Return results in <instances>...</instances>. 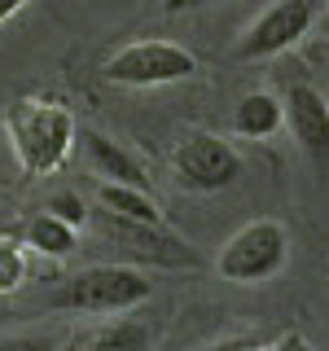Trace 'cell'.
<instances>
[{
	"instance_id": "obj_1",
	"label": "cell",
	"mask_w": 329,
	"mask_h": 351,
	"mask_svg": "<svg viewBox=\"0 0 329 351\" xmlns=\"http://www.w3.org/2000/svg\"><path fill=\"white\" fill-rule=\"evenodd\" d=\"M5 136L18 167L36 180V176H53L66 162L71 145L80 141V123L62 97L27 93L5 110Z\"/></svg>"
},
{
	"instance_id": "obj_2",
	"label": "cell",
	"mask_w": 329,
	"mask_h": 351,
	"mask_svg": "<svg viewBox=\"0 0 329 351\" xmlns=\"http://www.w3.org/2000/svg\"><path fill=\"white\" fill-rule=\"evenodd\" d=\"M154 294V281L127 263H88L71 272L58 290L49 294V307L58 312H84V316H110V312H132Z\"/></svg>"
},
{
	"instance_id": "obj_3",
	"label": "cell",
	"mask_w": 329,
	"mask_h": 351,
	"mask_svg": "<svg viewBox=\"0 0 329 351\" xmlns=\"http://www.w3.org/2000/svg\"><path fill=\"white\" fill-rule=\"evenodd\" d=\"M285 255H290V233L281 219H250L219 246L215 272L233 285H259L285 268Z\"/></svg>"
},
{
	"instance_id": "obj_4",
	"label": "cell",
	"mask_w": 329,
	"mask_h": 351,
	"mask_svg": "<svg viewBox=\"0 0 329 351\" xmlns=\"http://www.w3.org/2000/svg\"><path fill=\"white\" fill-rule=\"evenodd\" d=\"M197 71V58L175 40H136L123 44L119 53H110L101 75L110 84L123 88H162V84H180Z\"/></svg>"
},
{
	"instance_id": "obj_5",
	"label": "cell",
	"mask_w": 329,
	"mask_h": 351,
	"mask_svg": "<svg viewBox=\"0 0 329 351\" xmlns=\"http://www.w3.org/2000/svg\"><path fill=\"white\" fill-rule=\"evenodd\" d=\"M171 171L189 193H219L241 176V158L224 136L193 128V132H184V136L175 141Z\"/></svg>"
},
{
	"instance_id": "obj_6",
	"label": "cell",
	"mask_w": 329,
	"mask_h": 351,
	"mask_svg": "<svg viewBox=\"0 0 329 351\" xmlns=\"http://www.w3.org/2000/svg\"><path fill=\"white\" fill-rule=\"evenodd\" d=\"M316 22V5L312 0H272L263 14L241 31L237 40V58L241 62H259V58H277V53L294 49Z\"/></svg>"
},
{
	"instance_id": "obj_7",
	"label": "cell",
	"mask_w": 329,
	"mask_h": 351,
	"mask_svg": "<svg viewBox=\"0 0 329 351\" xmlns=\"http://www.w3.org/2000/svg\"><path fill=\"white\" fill-rule=\"evenodd\" d=\"M88 219L97 224V233L110 237V241H123L127 250H136L141 259H154V263H167V268H193V263H202L197 259V250L189 246L184 237H175L167 224H141V219H119V215H110V211H88Z\"/></svg>"
},
{
	"instance_id": "obj_8",
	"label": "cell",
	"mask_w": 329,
	"mask_h": 351,
	"mask_svg": "<svg viewBox=\"0 0 329 351\" xmlns=\"http://www.w3.org/2000/svg\"><path fill=\"white\" fill-rule=\"evenodd\" d=\"M281 101H285V128H290V136L299 141L307 162L321 176H329V101H325V93L294 80V84H285Z\"/></svg>"
},
{
	"instance_id": "obj_9",
	"label": "cell",
	"mask_w": 329,
	"mask_h": 351,
	"mask_svg": "<svg viewBox=\"0 0 329 351\" xmlns=\"http://www.w3.org/2000/svg\"><path fill=\"white\" fill-rule=\"evenodd\" d=\"M62 351H154V329L145 321H136V316L119 312V321L66 334Z\"/></svg>"
},
{
	"instance_id": "obj_10",
	"label": "cell",
	"mask_w": 329,
	"mask_h": 351,
	"mask_svg": "<svg viewBox=\"0 0 329 351\" xmlns=\"http://www.w3.org/2000/svg\"><path fill=\"white\" fill-rule=\"evenodd\" d=\"M80 141H84V154H88V162H93V171L101 176V180L149 189V176H145V167H141V158L132 149H123L119 141H110L106 132H97V128H84Z\"/></svg>"
},
{
	"instance_id": "obj_11",
	"label": "cell",
	"mask_w": 329,
	"mask_h": 351,
	"mask_svg": "<svg viewBox=\"0 0 329 351\" xmlns=\"http://www.w3.org/2000/svg\"><path fill=\"white\" fill-rule=\"evenodd\" d=\"M22 241H27V250L31 255H40V259H66L75 246H80V228L75 224H66V219H58L53 211H40L36 215H27L22 219Z\"/></svg>"
},
{
	"instance_id": "obj_12",
	"label": "cell",
	"mask_w": 329,
	"mask_h": 351,
	"mask_svg": "<svg viewBox=\"0 0 329 351\" xmlns=\"http://www.w3.org/2000/svg\"><path fill=\"white\" fill-rule=\"evenodd\" d=\"M285 128V101L277 93H246L233 106V132L246 141H268Z\"/></svg>"
},
{
	"instance_id": "obj_13",
	"label": "cell",
	"mask_w": 329,
	"mask_h": 351,
	"mask_svg": "<svg viewBox=\"0 0 329 351\" xmlns=\"http://www.w3.org/2000/svg\"><path fill=\"white\" fill-rule=\"evenodd\" d=\"M97 206L119 219H141V224H167L158 197L149 189H136V184H119V180H101L97 184Z\"/></svg>"
},
{
	"instance_id": "obj_14",
	"label": "cell",
	"mask_w": 329,
	"mask_h": 351,
	"mask_svg": "<svg viewBox=\"0 0 329 351\" xmlns=\"http://www.w3.org/2000/svg\"><path fill=\"white\" fill-rule=\"evenodd\" d=\"M27 277H31V250H27V241L14 237V233H0V299L14 294V290H22Z\"/></svg>"
},
{
	"instance_id": "obj_15",
	"label": "cell",
	"mask_w": 329,
	"mask_h": 351,
	"mask_svg": "<svg viewBox=\"0 0 329 351\" xmlns=\"http://www.w3.org/2000/svg\"><path fill=\"white\" fill-rule=\"evenodd\" d=\"M66 334L58 329H27V334H0V351H62Z\"/></svg>"
},
{
	"instance_id": "obj_16",
	"label": "cell",
	"mask_w": 329,
	"mask_h": 351,
	"mask_svg": "<svg viewBox=\"0 0 329 351\" xmlns=\"http://www.w3.org/2000/svg\"><path fill=\"white\" fill-rule=\"evenodd\" d=\"M44 211H53L58 219H66V224H75V228H84V224H88V202H84L80 193H71V189H62V193H49Z\"/></svg>"
},
{
	"instance_id": "obj_17",
	"label": "cell",
	"mask_w": 329,
	"mask_h": 351,
	"mask_svg": "<svg viewBox=\"0 0 329 351\" xmlns=\"http://www.w3.org/2000/svg\"><path fill=\"white\" fill-rule=\"evenodd\" d=\"M268 351H316V347L307 343L303 334H294V329H290V334H281V338H277V343H272Z\"/></svg>"
},
{
	"instance_id": "obj_18",
	"label": "cell",
	"mask_w": 329,
	"mask_h": 351,
	"mask_svg": "<svg viewBox=\"0 0 329 351\" xmlns=\"http://www.w3.org/2000/svg\"><path fill=\"white\" fill-rule=\"evenodd\" d=\"M202 351H268L255 338H228V343H215V347H202Z\"/></svg>"
},
{
	"instance_id": "obj_19",
	"label": "cell",
	"mask_w": 329,
	"mask_h": 351,
	"mask_svg": "<svg viewBox=\"0 0 329 351\" xmlns=\"http://www.w3.org/2000/svg\"><path fill=\"white\" fill-rule=\"evenodd\" d=\"M206 0H162V14H184V9H197Z\"/></svg>"
},
{
	"instance_id": "obj_20",
	"label": "cell",
	"mask_w": 329,
	"mask_h": 351,
	"mask_svg": "<svg viewBox=\"0 0 329 351\" xmlns=\"http://www.w3.org/2000/svg\"><path fill=\"white\" fill-rule=\"evenodd\" d=\"M18 9H27V0H0V27H5V22L18 14Z\"/></svg>"
},
{
	"instance_id": "obj_21",
	"label": "cell",
	"mask_w": 329,
	"mask_h": 351,
	"mask_svg": "<svg viewBox=\"0 0 329 351\" xmlns=\"http://www.w3.org/2000/svg\"><path fill=\"white\" fill-rule=\"evenodd\" d=\"M321 27H325V36H329V9H325V18H321Z\"/></svg>"
},
{
	"instance_id": "obj_22",
	"label": "cell",
	"mask_w": 329,
	"mask_h": 351,
	"mask_svg": "<svg viewBox=\"0 0 329 351\" xmlns=\"http://www.w3.org/2000/svg\"><path fill=\"white\" fill-rule=\"evenodd\" d=\"M321 53H325V58H329V40H325V49H321Z\"/></svg>"
}]
</instances>
